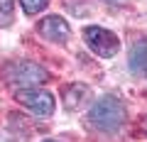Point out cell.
<instances>
[{"mask_svg": "<svg viewBox=\"0 0 147 142\" xmlns=\"http://www.w3.org/2000/svg\"><path fill=\"white\" fill-rule=\"evenodd\" d=\"M108 3H115V5H120V3H125V0H108Z\"/></svg>", "mask_w": 147, "mask_h": 142, "instance_id": "30bf717a", "label": "cell"}, {"mask_svg": "<svg viewBox=\"0 0 147 142\" xmlns=\"http://www.w3.org/2000/svg\"><path fill=\"white\" fill-rule=\"evenodd\" d=\"M84 42L100 59H113L120 52V39H118V34L105 30V27H98V25H91V27L84 30Z\"/></svg>", "mask_w": 147, "mask_h": 142, "instance_id": "7a4b0ae2", "label": "cell"}, {"mask_svg": "<svg viewBox=\"0 0 147 142\" xmlns=\"http://www.w3.org/2000/svg\"><path fill=\"white\" fill-rule=\"evenodd\" d=\"M44 142H54V140H44Z\"/></svg>", "mask_w": 147, "mask_h": 142, "instance_id": "8fae6325", "label": "cell"}, {"mask_svg": "<svg viewBox=\"0 0 147 142\" xmlns=\"http://www.w3.org/2000/svg\"><path fill=\"white\" fill-rule=\"evenodd\" d=\"M145 127H147V120H145Z\"/></svg>", "mask_w": 147, "mask_h": 142, "instance_id": "7c38bea8", "label": "cell"}, {"mask_svg": "<svg viewBox=\"0 0 147 142\" xmlns=\"http://www.w3.org/2000/svg\"><path fill=\"white\" fill-rule=\"evenodd\" d=\"M15 100L20 105H25L37 118H49L54 113V105H57V100L49 91H39V88H17Z\"/></svg>", "mask_w": 147, "mask_h": 142, "instance_id": "277c9868", "label": "cell"}, {"mask_svg": "<svg viewBox=\"0 0 147 142\" xmlns=\"http://www.w3.org/2000/svg\"><path fill=\"white\" fill-rule=\"evenodd\" d=\"M130 71L137 76H147V39L137 42L130 52Z\"/></svg>", "mask_w": 147, "mask_h": 142, "instance_id": "8992f818", "label": "cell"}, {"mask_svg": "<svg viewBox=\"0 0 147 142\" xmlns=\"http://www.w3.org/2000/svg\"><path fill=\"white\" fill-rule=\"evenodd\" d=\"M88 96V88L84 83H74V86H66L64 88V105H66V110H76L84 98Z\"/></svg>", "mask_w": 147, "mask_h": 142, "instance_id": "52a82bcc", "label": "cell"}, {"mask_svg": "<svg viewBox=\"0 0 147 142\" xmlns=\"http://www.w3.org/2000/svg\"><path fill=\"white\" fill-rule=\"evenodd\" d=\"M15 20V0H0V27L12 25Z\"/></svg>", "mask_w": 147, "mask_h": 142, "instance_id": "ba28073f", "label": "cell"}, {"mask_svg": "<svg viewBox=\"0 0 147 142\" xmlns=\"http://www.w3.org/2000/svg\"><path fill=\"white\" fill-rule=\"evenodd\" d=\"M125 118H127V110H125V103L123 98L108 93V96H100L98 100L93 103L88 113V122L100 132H118L123 125H125Z\"/></svg>", "mask_w": 147, "mask_h": 142, "instance_id": "6da1fadb", "label": "cell"}, {"mask_svg": "<svg viewBox=\"0 0 147 142\" xmlns=\"http://www.w3.org/2000/svg\"><path fill=\"white\" fill-rule=\"evenodd\" d=\"M49 0H20L22 10L27 12V15H37V12H42L44 7H47Z\"/></svg>", "mask_w": 147, "mask_h": 142, "instance_id": "9c48e42d", "label": "cell"}, {"mask_svg": "<svg viewBox=\"0 0 147 142\" xmlns=\"http://www.w3.org/2000/svg\"><path fill=\"white\" fill-rule=\"evenodd\" d=\"M37 32H39V37H42V39H47V42H57V44H64L69 39V34H71L66 20L59 17V15L44 17V20L37 25Z\"/></svg>", "mask_w": 147, "mask_h": 142, "instance_id": "5b68a950", "label": "cell"}, {"mask_svg": "<svg viewBox=\"0 0 147 142\" xmlns=\"http://www.w3.org/2000/svg\"><path fill=\"white\" fill-rule=\"evenodd\" d=\"M5 79L15 83L17 88H32V86L47 81V71L34 61H12L5 69Z\"/></svg>", "mask_w": 147, "mask_h": 142, "instance_id": "3957f363", "label": "cell"}]
</instances>
